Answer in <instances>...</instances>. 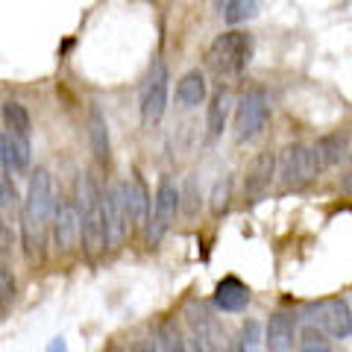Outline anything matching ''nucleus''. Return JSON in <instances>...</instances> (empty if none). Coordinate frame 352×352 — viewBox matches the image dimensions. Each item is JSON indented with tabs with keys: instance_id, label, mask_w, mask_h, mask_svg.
<instances>
[{
	"instance_id": "obj_9",
	"label": "nucleus",
	"mask_w": 352,
	"mask_h": 352,
	"mask_svg": "<svg viewBox=\"0 0 352 352\" xmlns=\"http://www.w3.org/2000/svg\"><path fill=\"white\" fill-rule=\"evenodd\" d=\"M50 223H53V241H56V250L62 252V256H68V252H74L82 244L76 203H56V212H53Z\"/></svg>"
},
{
	"instance_id": "obj_1",
	"label": "nucleus",
	"mask_w": 352,
	"mask_h": 352,
	"mask_svg": "<svg viewBox=\"0 0 352 352\" xmlns=\"http://www.w3.org/2000/svg\"><path fill=\"white\" fill-rule=\"evenodd\" d=\"M56 203H59V194H56V185H53L50 170L36 168L30 176L24 200H21V235H24V252L30 261L41 258Z\"/></svg>"
},
{
	"instance_id": "obj_31",
	"label": "nucleus",
	"mask_w": 352,
	"mask_h": 352,
	"mask_svg": "<svg viewBox=\"0 0 352 352\" xmlns=\"http://www.w3.org/2000/svg\"><path fill=\"white\" fill-rule=\"evenodd\" d=\"M214 6H217V9H223V6H226V0H214Z\"/></svg>"
},
{
	"instance_id": "obj_27",
	"label": "nucleus",
	"mask_w": 352,
	"mask_h": 352,
	"mask_svg": "<svg viewBox=\"0 0 352 352\" xmlns=\"http://www.w3.org/2000/svg\"><path fill=\"white\" fill-rule=\"evenodd\" d=\"M129 352H159V346H156V344H153V340H150V338H138V340H135V344H132V346H129Z\"/></svg>"
},
{
	"instance_id": "obj_21",
	"label": "nucleus",
	"mask_w": 352,
	"mask_h": 352,
	"mask_svg": "<svg viewBox=\"0 0 352 352\" xmlns=\"http://www.w3.org/2000/svg\"><path fill=\"white\" fill-rule=\"evenodd\" d=\"M258 6H261V0H226V6L220 9V15H223L226 24L235 27V24H244V21L256 18Z\"/></svg>"
},
{
	"instance_id": "obj_5",
	"label": "nucleus",
	"mask_w": 352,
	"mask_h": 352,
	"mask_svg": "<svg viewBox=\"0 0 352 352\" xmlns=\"http://www.w3.org/2000/svg\"><path fill=\"white\" fill-rule=\"evenodd\" d=\"M276 168L282 179V191H302L320 173L311 156V144H288L282 150V156H276Z\"/></svg>"
},
{
	"instance_id": "obj_30",
	"label": "nucleus",
	"mask_w": 352,
	"mask_h": 352,
	"mask_svg": "<svg viewBox=\"0 0 352 352\" xmlns=\"http://www.w3.org/2000/svg\"><path fill=\"white\" fill-rule=\"evenodd\" d=\"M226 352H244V344H241V338H235V340H229V346H226Z\"/></svg>"
},
{
	"instance_id": "obj_19",
	"label": "nucleus",
	"mask_w": 352,
	"mask_h": 352,
	"mask_svg": "<svg viewBox=\"0 0 352 352\" xmlns=\"http://www.w3.org/2000/svg\"><path fill=\"white\" fill-rule=\"evenodd\" d=\"M206 94H208V88H206V76L200 71H188L179 82H176V103L185 106V109L203 106Z\"/></svg>"
},
{
	"instance_id": "obj_10",
	"label": "nucleus",
	"mask_w": 352,
	"mask_h": 352,
	"mask_svg": "<svg viewBox=\"0 0 352 352\" xmlns=\"http://www.w3.org/2000/svg\"><path fill=\"white\" fill-rule=\"evenodd\" d=\"M120 197H124L129 229H144L147 217H150V191H147L144 179H141L138 173H132L126 182H120Z\"/></svg>"
},
{
	"instance_id": "obj_6",
	"label": "nucleus",
	"mask_w": 352,
	"mask_h": 352,
	"mask_svg": "<svg viewBox=\"0 0 352 352\" xmlns=\"http://www.w3.org/2000/svg\"><path fill=\"white\" fill-rule=\"evenodd\" d=\"M176 214H179V188H176L170 179H162L159 188H156V200H153V212L144 223V229H147L144 241H147L150 250L159 247L162 238L170 232Z\"/></svg>"
},
{
	"instance_id": "obj_13",
	"label": "nucleus",
	"mask_w": 352,
	"mask_h": 352,
	"mask_svg": "<svg viewBox=\"0 0 352 352\" xmlns=\"http://www.w3.org/2000/svg\"><path fill=\"white\" fill-rule=\"evenodd\" d=\"M294 338H296V317L288 311H279L270 317L267 323V352H291L294 349Z\"/></svg>"
},
{
	"instance_id": "obj_7",
	"label": "nucleus",
	"mask_w": 352,
	"mask_h": 352,
	"mask_svg": "<svg viewBox=\"0 0 352 352\" xmlns=\"http://www.w3.org/2000/svg\"><path fill=\"white\" fill-rule=\"evenodd\" d=\"M168 94H170V71L162 59L150 65L147 80L141 85V120L150 124H159L164 118V109H168Z\"/></svg>"
},
{
	"instance_id": "obj_17",
	"label": "nucleus",
	"mask_w": 352,
	"mask_h": 352,
	"mask_svg": "<svg viewBox=\"0 0 352 352\" xmlns=\"http://www.w3.org/2000/svg\"><path fill=\"white\" fill-rule=\"evenodd\" d=\"M229 112H232V94L226 88H217L208 100V109H206V129H208V138H220L226 129V120H229Z\"/></svg>"
},
{
	"instance_id": "obj_26",
	"label": "nucleus",
	"mask_w": 352,
	"mask_h": 352,
	"mask_svg": "<svg viewBox=\"0 0 352 352\" xmlns=\"http://www.w3.org/2000/svg\"><path fill=\"white\" fill-rule=\"evenodd\" d=\"M214 335H194V349L197 352H214Z\"/></svg>"
},
{
	"instance_id": "obj_25",
	"label": "nucleus",
	"mask_w": 352,
	"mask_h": 352,
	"mask_svg": "<svg viewBox=\"0 0 352 352\" xmlns=\"http://www.w3.org/2000/svg\"><path fill=\"white\" fill-rule=\"evenodd\" d=\"M12 247H15V235L6 220L0 217V264H6V258L12 256Z\"/></svg>"
},
{
	"instance_id": "obj_14",
	"label": "nucleus",
	"mask_w": 352,
	"mask_h": 352,
	"mask_svg": "<svg viewBox=\"0 0 352 352\" xmlns=\"http://www.w3.org/2000/svg\"><path fill=\"white\" fill-rule=\"evenodd\" d=\"M346 147H349V138L346 132H332V135H323L317 138V144H311V156H314V164L317 170H329L346 156Z\"/></svg>"
},
{
	"instance_id": "obj_32",
	"label": "nucleus",
	"mask_w": 352,
	"mask_h": 352,
	"mask_svg": "<svg viewBox=\"0 0 352 352\" xmlns=\"http://www.w3.org/2000/svg\"><path fill=\"white\" fill-rule=\"evenodd\" d=\"M106 352H124V349H120V346H109Z\"/></svg>"
},
{
	"instance_id": "obj_8",
	"label": "nucleus",
	"mask_w": 352,
	"mask_h": 352,
	"mask_svg": "<svg viewBox=\"0 0 352 352\" xmlns=\"http://www.w3.org/2000/svg\"><path fill=\"white\" fill-rule=\"evenodd\" d=\"M305 323L317 326L329 338H349L352 335V311H349V302L340 300V296H332V300H320V302L308 305Z\"/></svg>"
},
{
	"instance_id": "obj_12",
	"label": "nucleus",
	"mask_w": 352,
	"mask_h": 352,
	"mask_svg": "<svg viewBox=\"0 0 352 352\" xmlns=\"http://www.w3.org/2000/svg\"><path fill=\"white\" fill-rule=\"evenodd\" d=\"M273 176H276V153L273 150H264L258 153L252 164L247 168V176H244V194L250 200H258L270 191L273 185Z\"/></svg>"
},
{
	"instance_id": "obj_22",
	"label": "nucleus",
	"mask_w": 352,
	"mask_h": 352,
	"mask_svg": "<svg viewBox=\"0 0 352 352\" xmlns=\"http://www.w3.org/2000/svg\"><path fill=\"white\" fill-rule=\"evenodd\" d=\"M15 294H18V282H15V273L0 264V314H6L15 302Z\"/></svg>"
},
{
	"instance_id": "obj_18",
	"label": "nucleus",
	"mask_w": 352,
	"mask_h": 352,
	"mask_svg": "<svg viewBox=\"0 0 352 352\" xmlns=\"http://www.w3.org/2000/svg\"><path fill=\"white\" fill-rule=\"evenodd\" d=\"M0 115H3V132H6V135H12L18 141H30V135H32V120H30V112H27L24 103L6 100L3 109H0Z\"/></svg>"
},
{
	"instance_id": "obj_4",
	"label": "nucleus",
	"mask_w": 352,
	"mask_h": 352,
	"mask_svg": "<svg viewBox=\"0 0 352 352\" xmlns=\"http://www.w3.org/2000/svg\"><path fill=\"white\" fill-rule=\"evenodd\" d=\"M270 124V103L261 88H250L241 94L235 109V141L238 144H252L256 138L264 135Z\"/></svg>"
},
{
	"instance_id": "obj_28",
	"label": "nucleus",
	"mask_w": 352,
	"mask_h": 352,
	"mask_svg": "<svg viewBox=\"0 0 352 352\" xmlns=\"http://www.w3.org/2000/svg\"><path fill=\"white\" fill-rule=\"evenodd\" d=\"M300 352H332L326 344H302V349Z\"/></svg>"
},
{
	"instance_id": "obj_2",
	"label": "nucleus",
	"mask_w": 352,
	"mask_h": 352,
	"mask_svg": "<svg viewBox=\"0 0 352 352\" xmlns=\"http://www.w3.org/2000/svg\"><path fill=\"white\" fill-rule=\"evenodd\" d=\"M76 212H80V232L82 247L91 258H97L109 247L106 238V217H103V191L91 173H82L76 182Z\"/></svg>"
},
{
	"instance_id": "obj_20",
	"label": "nucleus",
	"mask_w": 352,
	"mask_h": 352,
	"mask_svg": "<svg viewBox=\"0 0 352 352\" xmlns=\"http://www.w3.org/2000/svg\"><path fill=\"white\" fill-rule=\"evenodd\" d=\"M156 340H159V352H188V344H185L176 320H162L156 329Z\"/></svg>"
},
{
	"instance_id": "obj_24",
	"label": "nucleus",
	"mask_w": 352,
	"mask_h": 352,
	"mask_svg": "<svg viewBox=\"0 0 352 352\" xmlns=\"http://www.w3.org/2000/svg\"><path fill=\"white\" fill-rule=\"evenodd\" d=\"M179 208L188 217H194L197 212H200V197H197V182L194 179H188L182 185V191H179Z\"/></svg>"
},
{
	"instance_id": "obj_15",
	"label": "nucleus",
	"mask_w": 352,
	"mask_h": 352,
	"mask_svg": "<svg viewBox=\"0 0 352 352\" xmlns=\"http://www.w3.org/2000/svg\"><path fill=\"white\" fill-rule=\"evenodd\" d=\"M88 144H91V153L94 159L100 164H109L112 159V144H109V124L103 112L97 106H91V112H88Z\"/></svg>"
},
{
	"instance_id": "obj_3",
	"label": "nucleus",
	"mask_w": 352,
	"mask_h": 352,
	"mask_svg": "<svg viewBox=\"0 0 352 352\" xmlns=\"http://www.w3.org/2000/svg\"><path fill=\"white\" fill-rule=\"evenodd\" d=\"M252 59V38L244 30H229L208 44L206 65L217 76H241Z\"/></svg>"
},
{
	"instance_id": "obj_29",
	"label": "nucleus",
	"mask_w": 352,
	"mask_h": 352,
	"mask_svg": "<svg viewBox=\"0 0 352 352\" xmlns=\"http://www.w3.org/2000/svg\"><path fill=\"white\" fill-rule=\"evenodd\" d=\"M344 188L352 194V153H349V170H346V176H344Z\"/></svg>"
},
{
	"instance_id": "obj_16",
	"label": "nucleus",
	"mask_w": 352,
	"mask_h": 352,
	"mask_svg": "<svg viewBox=\"0 0 352 352\" xmlns=\"http://www.w3.org/2000/svg\"><path fill=\"white\" fill-rule=\"evenodd\" d=\"M214 302L220 311H229V314H235V311H244L247 302H250V288L241 279L235 276H226L223 282L217 285V291H214Z\"/></svg>"
},
{
	"instance_id": "obj_23",
	"label": "nucleus",
	"mask_w": 352,
	"mask_h": 352,
	"mask_svg": "<svg viewBox=\"0 0 352 352\" xmlns=\"http://www.w3.org/2000/svg\"><path fill=\"white\" fill-rule=\"evenodd\" d=\"M229 200H232V176H223V179L214 182V191H212V214H223L229 208Z\"/></svg>"
},
{
	"instance_id": "obj_11",
	"label": "nucleus",
	"mask_w": 352,
	"mask_h": 352,
	"mask_svg": "<svg viewBox=\"0 0 352 352\" xmlns=\"http://www.w3.org/2000/svg\"><path fill=\"white\" fill-rule=\"evenodd\" d=\"M103 217H106L109 247H118L129 232V220H126L124 197H120V185H109V188L103 191Z\"/></svg>"
}]
</instances>
